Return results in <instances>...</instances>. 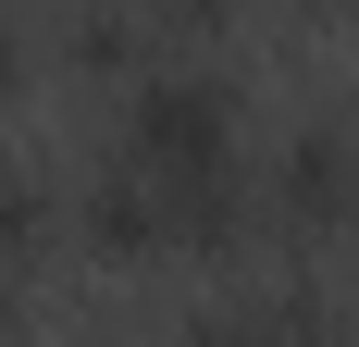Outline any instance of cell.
Segmentation results:
<instances>
[{
    "instance_id": "6da1fadb",
    "label": "cell",
    "mask_w": 359,
    "mask_h": 347,
    "mask_svg": "<svg viewBox=\"0 0 359 347\" xmlns=\"http://www.w3.org/2000/svg\"><path fill=\"white\" fill-rule=\"evenodd\" d=\"M111 162L161 174V186H198V174L248 162V100L223 87L211 63H161L111 100Z\"/></svg>"
},
{
    "instance_id": "7a4b0ae2",
    "label": "cell",
    "mask_w": 359,
    "mask_h": 347,
    "mask_svg": "<svg viewBox=\"0 0 359 347\" xmlns=\"http://www.w3.org/2000/svg\"><path fill=\"white\" fill-rule=\"evenodd\" d=\"M273 236L285 248H359V100H323L273 162H260Z\"/></svg>"
},
{
    "instance_id": "3957f363",
    "label": "cell",
    "mask_w": 359,
    "mask_h": 347,
    "mask_svg": "<svg viewBox=\"0 0 359 347\" xmlns=\"http://www.w3.org/2000/svg\"><path fill=\"white\" fill-rule=\"evenodd\" d=\"M50 63H62L74 87L124 100V87H137V74H161L174 50H161V25H149V0H62V25H50Z\"/></svg>"
},
{
    "instance_id": "277c9868",
    "label": "cell",
    "mask_w": 359,
    "mask_h": 347,
    "mask_svg": "<svg viewBox=\"0 0 359 347\" xmlns=\"http://www.w3.org/2000/svg\"><path fill=\"white\" fill-rule=\"evenodd\" d=\"M198 322H211V347H359V310L323 285H260V298L198 310Z\"/></svg>"
},
{
    "instance_id": "5b68a950",
    "label": "cell",
    "mask_w": 359,
    "mask_h": 347,
    "mask_svg": "<svg viewBox=\"0 0 359 347\" xmlns=\"http://www.w3.org/2000/svg\"><path fill=\"white\" fill-rule=\"evenodd\" d=\"M149 25L174 63H223L236 37H248V0H149Z\"/></svg>"
},
{
    "instance_id": "8992f818",
    "label": "cell",
    "mask_w": 359,
    "mask_h": 347,
    "mask_svg": "<svg viewBox=\"0 0 359 347\" xmlns=\"http://www.w3.org/2000/svg\"><path fill=\"white\" fill-rule=\"evenodd\" d=\"M37 63H50V37H37L25 13H0V100H25V87H37Z\"/></svg>"
},
{
    "instance_id": "52a82bcc",
    "label": "cell",
    "mask_w": 359,
    "mask_h": 347,
    "mask_svg": "<svg viewBox=\"0 0 359 347\" xmlns=\"http://www.w3.org/2000/svg\"><path fill=\"white\" fill-rule=\"evenodd\" d=\"M273 25H297V37H334V25H359V0H260Z\"/></svg>"
}]
</instances>
